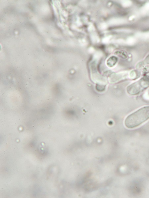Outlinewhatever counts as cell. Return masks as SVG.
Here are the masks:
<instances>
[{
    "instance_id": "5b68a950",
    "label": "cell",
    "mask_w": 149,
    "mask_h": 198,
    "mask_svg": "<svg viewBox=\"0 0 149 198\" xmlns=\"http://www.w3.org/2000/svg\"><path fill=\"white\" fill-rule=\"evenodd\" d=\"M144 64H149V55L145 58L143 61Z\"/></svg>"
},
{
    "instance_id": "277c9868",
    "label": "cell",
    "mask_w": 149,
    "mask_h": 198,
    "mask_svg": "<svg viewBox=\"0 0 149 198\" xmlns=\"http://www.w3.org/2000/svg\"><path fill=\"white\" fill-rule=\"evenodd\" d=\"M115 53L119 57H124L126 56V54L124 52L117 51L115 52Z\"/></svg>"
},
{
    "instance_id": "7a4b0ae2",
    "label": "cell",
    "mask_w": 149,
    "mask_h": 198,
    "mask_svg": "<svg viewBox=\"0 0 149 198\" xmlns=\"http://www.w3.org/2000/svg\"><path fill=\"white\" fill-rule=\"evenodd\" d=\"M149 87V78H143L129 86L127 88V92L130 94H138Z\"/></svg>"
},
{
    "instance_id": "3957f363",
    "label": "cell",
    "mask_w": 149,
    "mask_h": 198,
    "mask_svg": "<svg viewBox=\"0 0 149 198\" xmlns=\"http://www.w3.org/2000/svg\"><path fill=\"white\" fill-rule=\"evenodd\" d=\"M118 60L117 57L112 56L110 57L107 60V64L108 66L112 67L115 65Z\"/></svg>"
},
{
    "instance_id": "6da1fadb",
    "label": "cell",
    "mask_w": 149,
    "mask_h": 198,
    "mask_svg": "<svg viewBox=\"0 0 149 198\" xmlns=\"http://www.w3.org/2000/svg\"><path fill=\"white\" fill-rule=\"evenodd\" d=\"M149 119V106L143 107L128 116L124 123L129 128L136 127Z\"/></svg>"
}]
</instances>
